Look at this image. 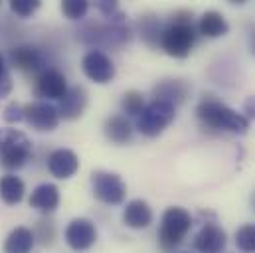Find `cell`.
Returning a JSON list of instances; mask_svg holds the SVG:
<instances>
[{
    "instance_id": "6da1fadb",
    "label": "cell",
    "mask_w": 255,
    "mask_h": 253,
    "mask_svg": "<svg viewBox=\"0 0 255 253\" xmlns=\"http://www.w3.org/2000/svg\"><path fill=\"white\" fill-rule=\"evenodd\" d=\"M196 115H198L202 125L208 126V128H214V130L246 134L248 128H250V121L242 113L234 111L226 103H222L218 99H212V97H206L198 103Z\"/></svg>"
},
{
    "instance_id": "7a4b0ae2",
    "label": "cell",
    "mask_w": 255,
    "mask_h": 253,
    "mask_svg": "<svg viewBox=\"0 0 255 253\" xmlns=\"http://www.w3.org/2000/svg\"><path fill=\"white\" fill-rule=\"evenodd\" d=\"M196 44V30L192 26L190 12H178L174 20L162 30L160 48L172 58H186L190 56Z\"/></svg>"
},
{
    "instance_id": "3957f363",
    "label": "cell",
    "mask_w": 255,
    "mask_h": 253,
    "mask_svg": "<svg viewBox=\"0 0 255 253\" xmlns=\"http://www.w3.org/2000/svg\"><path fill=\"white\" fill-rule=\"evenodd\" d=\"M192 228V216L188 210L180 208V206H170L164 214H162V222H160V232H158V242L160 248L164 252H172L174 248H178L186 234Z\"/></svg>"
},
{
    "instance_id": "277c9868",
    "label": "cell",
    "mask_w": 255,
    "mask_h": 253,
    "mask_svg": "<svg viewBox=\"0 0 255 253\" xmlns=\"http://www.w3.org/2000/svg\"><path fill=\"white\" fill-rule=\"evenodd\" d=\"M32 154L30 138L16 128H0V164L8 170L22 168Z\"/></svg>"
},
{
    "instance_id": "5b68a950",
    "label": "cell",
    "mask_w": 255,
    "mask_h": 253,
    "mask_svg": "<svg viewBox=\"0 0 255 253\" xmlns=\"http://www.w3.org/2000/svg\"><path fill=\"white\" fill-rule=\"evenodd\" d=\"M77 38L95 48H119L130 40V30L123 24H89L77 32Z\"/></svg>"
},
{
    "instance_id": "8992f818",
    "label": "cell",
    "mask_w": 255,
    "mask_h": 253,
    "mask_svg": "<svg viewBox=\"0 0 255 253\" xmlns=\"http://www.w3.org/2000/svg\"><path fill=\"white\" fill-rule=\"evenodd\" d=\"M176 109L164 101H150L138 115V130L146 136H158L166 126L174 121Z\"/></svg>"
},
{
    "instance_id": "52a82bcc",
    "label": "cell",
    "mask_w": 255,
    "mask_h": 253,
    "mask_svg": "<svg viewBox=\"0 0 255 253\" xmlns=\"http://www.w3.org/2000/svg\"><path fill=\"white\" fill-rule=\"evenodd\" d=\"M91 184H93V194L97 200H101L103 204L109 206H117L125 200L127 196V186L121 180L119 174L115 172H105V170H97L91 174Z\"/></svg>"
},
{
    "instance_id": "ba28073f",
    "label": "cell",
    "mask_w": 255,
    "mask_h": 253,
    "mask_svg": "<svg viewBox=\"0 0 255 253\" xmlns=\"http://www.w3.org/2000/svg\"><path fill=\"white\" fill-rule=\"evenodd\" d=\"M65 242L75 252H85L97 242L95 224L87 218H75L65 228Z\"/></svg>"
},
{
    "instance_id": "9c48e42d",
    "label": "cell",
    "mask_w": 255,
    "mask_h": 253,
    "mask_svg": "<svg viewBox=\"0 0 255 253\" xmlns=\"http://www.w3.org/2000/svg\"><path fill=\"white\" fill-rule=\"evenodd\" d=\"M83 73L95 83H109L115 77V63L101 50H91L81 60Z\"/></svg>"
},
{
    "instance_id": "30bf717a",
    "label": "cell",
    "mask_w": 255,
    "mask_h": 253,
    "mask_svg": "<svg viewBox=\"0 0 255 253\" xmlns=\"http://www.w3.org/2000/svg\"><path fill=\"white\" fill-rule=\"evenodd\" d=\"M24 119L36 130H54L60 123L58 107L50 105L48 101H32L24 107Z\"/></svg>"
},
{
    "instance_id": "8fae6325",
    "label": "cell",
    "mask_w": 255,
    "mask_h": 253,
    "mask_svg": "<svg viewBox=\"0 0 255 253\" xmlns=\"http://www.w3.org/2000/svg\"><path fill=\"white\" fill-rule=\"evenodd\" d=\"M228 244L226 230L218 224H204L194 238V248L200 253H222Z\"/></svg>"
},
{
    "instance_id": "7c38bea8",
    "label": "cell",
    "mask_w": 255,
    "mask_h": 253,
    "mask_svg": "<svg viewBox=\"0 0 255 253\" xmlns=\"http://www.w3.org/2000/svg\"><path fill=\"white\" fill-rule=\"evenodd\" d=\"M36 95L42 99H62L67 91L65 75L58 69H44L36 77Z\"/></svg>"
},
{
    "instance_id": "4fadbf2b",
    "label": "cell",
    "mask_w": 255,
    "mask_h": 253,
    "mask_svg": "<svg viewBox=\"0 0 255 253\" xmlns=\"http://www.w3.org/2000/svg\"><path fill=\"white\" fill-rule=\"evenodd\" d=\"M188 93H190V85L184 79H162L152 87L154 101H164L174 107L184 103Z\"/></svg>"
},
{
    "instance_id": "5bb4252c",
    "label": "cell",
    "mask_w": 255,
    "mask_h": 253,
    "mask_svg": "<svg viewBox=\"0 0 255 253\" xmlns=\"http://www.w3.org/2000/svg\"><path fill=\"white\" fill-rule=\"evenodd\" d=\"M79 168V158L73 150L69 148H58L48 156V170L52 172V176L67 180L71 178Z\"/></svg>"
},
{
    "instance_id": "9a60e30c",
    "label": "cell",
    "mask_w": 255,
    "mask_h": 253,
    "mask_svg": "<svg viewBox=\"0 0 255 253\" xmlns=\"http://www.w3.org/2000/svg\"><path fill=\"white\" fill-rule=\"evenodd\" d=\"M85 107H87V91L85 87L75 85V87H67L65 95L60 99L58 113L64 119H77L83 115Z\"/></svg>"
},
{
    "instance_id": "2e32d148",
    "label": "cell",
    "mask_w": 255,
    "mask_h": 253,
    "mask_svg": "<svg viewBox=\"0 0 255 253\" xmlns=\"http://www.w3.org/2000/svg\"><path fill=\"white\" fill-rule=\"evenodd\" d=\"M10 62L16 65L18 69L26 71V73H42L44 69V56L38 48L34 46H18L10 50Z\"/></svg>"
},
{
    "instance_id": "e0dca14e",
    "label": "cell",
    "mask_w": 255,
    "mask_h": 253,
    "mask_svg": "<svg viewBox=\"0 0 255 253\" xmlns=\"http://www.w3.org/2000/svg\"><path fill=\"white\" fill-rule=\"evenodd\" d=\"M152 220H154L152 208L144 200H130L123 210V222L132 230H144L152 224Z\"/></svg>"
},
{
    "instance_id": "ac0fdd59",
    "label": "cell",
    "mask_w": 255,
    "mask_h": 253,
    "mask_svg": "<svg viewBox=\"0 0 255 253\" xmlns=\"http://www.w3.org/2000/svg\"><path fill=\"white\" fill-rule=\"evenodd\" d=\"M58 204H60V190L56 184H50V182L36 186L30 196V206L44 214L54 212L58 208Z\"/></svg>"
},
{
    "instance_id": "d6986e66",
    "label": "cell",
    "mask_w": 255,
    "mask_h": 253,
    "mask_svg": "<svg viewBox=\"0 0 255 253\" xmlns=\"http://www.w3.org/2000/svg\"><path fill=\"white\" fill-rule=\"evenodd\" d=\"M105 136L115 144H125L132 138V125L125 115H111L105 119L103 125Z\"/></svg>"
},
{
    "instance_id": "ffe728a7",
    "label": "cell",
    "mask_w": 255,
    "mask_h": 253,
    "mask_svg": "<svg viewBox=\"0 0 255 253\" xmlns=\"http://www.w3.org/2000/svg\"><path fill=\"white\" fill-rule=\"evenodd\" d=\"M198 32L206 38H222L230 32V24L226 22V18L220 12L210 10V12L202 14V18L198 22Z\"/></svg>"
},
{
    "instance_id": "44dd1931",
    "label": "cell",
    "mask_w": 255,
    "mask_h": 253,
    "mask_svg": "<svg viewBox=\"0 0 255 253\" xmlns=\"http://www.w3.org/2000/svg\"><path fill=\"white\" fill-rule=\"evenodd\" d=\"M36 244L34 232L28 228H16L4 242V253H30Z\"/></svg>"
},
{
    "instance_id": "7402d4cb",
    "label": "cell",
    "mask_w": 255,
    "mask_h": 253,
    "mask_svg": "<svg viewBox=\"0 0 255 253\" xmlns=\"http://www.w3.org/2000/svg\"><path fill=\"white\" fill-rule=\"evenodd\" d=\"M24 192H26V186L18 176L8 174V176L0 178V198L6 204H10V206L20 204L24 198Z\"/></svg>"
},
{
    "instance_id": "603a6c76",
    "label": "cell",
    "mask_w": 255,
    "mask_h": 253,
    "mask_svg": "<svg viewBox=\"0 0 255 253\" xmlns=\"http://www.w3.org/2000/svg\"><path fill=\"white\" fill-rule=\"evenodd\" d=\"M162 26H160V22L154 18V16H146V18H142V22H140V32H142V38L146 40V44L148 46H152V48H156L158 44H160V36H162Z\"/></svg>"
},
{
    "instance_id": "cb8c5ba5",
    "label": "cell",
    "mask_w": 255,
    "mask_h": 253,
    "mask_svg": "<svg viewBox=\"0 0 255 253\" xmlns=\"http://www.w3.org/2000/svg\"><path fill=\"white\" fill-rule=\"evenodd\" d=\"M236 246L244 253L255 252V224H246L236 232Z\"/></svg>"
},
{
    "instance_id": "d4e9b609",
    "label": "cell",
    "mask_w": 255,
    "mask_h": 253,
    "mask_svg": "<svg viewBox=\"0 0 255 253\" xmlns=\"http://www.w3.org/2000/svg\"><path fill=\"white\" fill-rule=\"evenodd\" d=\"M144 107H146L144 97H142V93H138V91H127V93L123 95V99H121V109H123V113H127V115H140Z\"/></svg>"
},
{
    "instance_id": "484cf974",
    "label": "cell",
    "mask_w": 255,
    "mask_h": 253,
    "mask_svg": "<svg viewBox=\"0 0 255 253\" xmlns=\"http://www.w3.org/2000/svg\"><path fill=\"white\" fill-rule=\"evenodd\" d=\"M34 238L42 244V246H52L54 240H56V224L52 220H40L36 224V230H34Z\"/></svg>"
},
{
    "instance_id": "4316f807",
    "label": "cell",
    "mask_w": 255,
    "mask_h": 253,
    "mask_svg": "<svg viewBox=\"0 0 255 253\" xmlns=\"http://www.w3.org/2000/svg\"><path fill=\"white\" fill-rule=\"evenodd\" d=\"M89 10V2L85 0H64L62 2V12L69 20H81Z\"/></svg>"
},
{
    "instance_id": "83f0119b",
    "label": "cell",
    "mask_w": 255,
    "mask_h": 253,
    "mask_svg": "<svg viewBox=\"0 0 255 253\" xmlns=\"http://www.w3.org/2000/svg\"><path fill=\"white\" fill-rule=\"evenodd\" d=\"M38 8H40V2H38V0H12V2H10V10H12L16 16H20V18L32 16Z\"/></svg>"
},
{
    "instance_id": "f1b7e54d",
    "label": "cell",
    "mask_w": 255,
    "mask_h": 253,
    "mask_svg": "<svg viewBox=\"0 0 255 253\" xmlns=\"http://www.w3.org/2000/svg\"><path fill=\"white\" fill-rule=\"evenodd\" d=\"M12 89V79L8 75V69H6V62H4V56L0 54V97H6Z\"/></svg>"
},
{
    "instance_id": "f546056e",
    "label": "cell",
    "mask_w": 255,
    "mask_h": 253,
    "mask_svg": "<svg viewBox=\"0 0 255 253\" xmlns=\"http://www.w3.org/2000/svg\"><path fill=\"white\" fill-rule=\"evenodd\" d=\"M24 119V107H20L18 103H10L4 109V121L6 123H18Z\"/></svg>"
},
{
    "instance_id": "4dcf8cb0",
    "label": "cell",
    "mask_w": 255,
    "mask_h": 253,
    "mask_svg": "<svg viewBox=\"0 0 255 253\" xmlns=\"http://www.w3.org/2000/svg\"><path fill=\"white\" fill-rule=\"evenodd\" d=\"M244 109H246V119L250 121V119H254L255 121V95H252V97H248L246 99V103H244Z\"/></svg>"
},
{
    "instance_id": "1f68e13d",
    "label": "cell",
    "mask_w": 255,
    "mask_h": 253,
    "mask_svg": "<svg viewBox=\"0 0 255 253\" xmlns=\"http://www.w3.org/2000/svg\"><path fill=\"white\" fill-rule=\"evenodd\" d=\"M252 54L255 56V32L252 34Z\"/></svg>"
},
{
    "instance_id": "d6a6232c",
    "label": "cell",
    "mask_w": 255,
    "mask_h": 253,
    "mask_svg": "<svg viewBox=\"0 0 255 253\" xmlns=\"http://www.w3.org/2000/svg\"><path fill=\"white\" fill-rule=\"evenodd\" d=\"M252 206H254V212H255V192L252 194Z\"/></svg>"
}]
</instances>
